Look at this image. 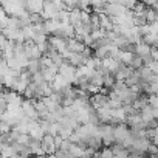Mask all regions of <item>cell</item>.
I'll return each instance as SVG.
<instances>
[{
	"label": "cell",
	"mask_w": 158,
	"mask_h": 158,
	"mask_svg": "<svg viewBox=\"0 0 158 158\" xmlns=\"http://www.w3.org/2000/svg\"><path fill=\"white\" fill-rule=\"evenodd\" d=\"M10 158H19V156H17V155H14V156H10Z\"/></svg>",
	"instance_id": "4fadbf2b"
},
{
	"label": "cell",
	"mask_w": 158,
	"mask_h": 158,
	"mask_svg": "<svg viewBox=\"0 0 158 158\" xmlns=\"http://www.w3.org/2000/svg\"><path fill=\"white\" fill-rule=\"evenodd\" d=\"M74 71H76V68L73 67V65H70L67 60L59 67V71H57V74H60L65 81L71 85L73 84V81H74Z\"/></svg>",
	"instance_id": "7a4b0ae2"
},
{
	"label": "cell",
	"mask_w": 158,
	"mask_h": 158,
	"mask_svg": "<svg viewBox=\"0 0 158 158\" xmlns=\"http://www.w3.org/2000/svg\"><path fill=\"white\" fill-rule=\"evenodd\" d=\"M40 147H42V150H44L45 155H51V153H54V152L57 150V149L54 147L53 136H50V135H45V136L40 139Z\"/></svg>",
	"instance_id": "3957f363"
},
{
	"label": "cell",
	"mask_w": 158,
	"mask_h": 158,
	"mask_svg": "<svg viewBox=\"0 0 158 158\" xmlns=\"http://www.w3.org/2000/svg\"><path fill=\"white\" fill-rule=\"evenodd\" d=\"M5 144H6V143L3 141V138H2V136H0V150L3 149V146H5Z\"/></svg>",
	"instance_id": "7c38bea8"
},
{
	"label": "cell",
	"mask_w": 158,
	"mask_h": 158,
	"mask_svg": "<svg viewBox=\"0 0 158 158\" xmlns=\"http://www.w3.org/2000/svg\"><path fill=\"white\" fill-rule=\"evenodd\" d=\"M129 136H130V129L124 123L113 126V139H115V144H123Z\"/></svg>",
	"instance_id": "6da1fadb"
},
{
	"label": "cell",
	"mask_w": 158,
	"mask_h": 158,
	"mask_svg": "<svg viewBox=\"0 0 158 158\" xmlns=\"http://www.w3.org/2000/svg\"><path fill=\"white\" fill-rule=\"evenodd\" d=\"M98 158H113V152L110 147H101L98 150Z\"/></svg>",
	"instance_id": "ba28073f"
},
{
	"label": "cell",
	"mask_w": 158,
	"mask_h": 158,
	"mask_svg": "<svg viewBox=\"0 0 158 158\" xmlns=\"http://www.w3.org/2000/svg\"><path fill=\"white\" fill-rule=\"evenodd\" d=\"M44 10V2L34 0V2H25V11L28 14H40Z\"/></svg>",
	"instance_id": "277c9868"
},
{
	"label": "cell",
	"mask_w": 158,
	"mask_h": 158,
	"mask_svg": "<svg viewBox=\"0 0 158 158\" xmlns=\"http://www.w3.org/2000/svg\"><path fill=\"white\" fill-rule=\"evenodd\" d=\"M144 67H147L153 74H158V62L156 60H149L147 64H144Z\"/></svg>",
	"instance_id": "30bf717a"
},
{
	"label": "cell",
	"mask_w": 158,
	"mask_h": 158,
	"mask_svg": "<svg viewBox=\"0 0 158 158\" xmlns=\"http://www.w3.org/2000/svg\"><path fill=\"white\" fill-rule=\"evenodd\" d=\"M68 19H70V25L73 27L74 23L81 22V11H79L77 8L73 10V11H68Z\"/></svg>",
	"instance_id": "8992f818"
},
{
	"label": "cell",
	"mask_w": 158,
	"mask_h": 158,
	"mask_svg": "<svg viewBox=\"0 0 158 158\" xmlns=\"http://www.w3.org/2000/svg\"><path fill=\"white\" fill-rule=\"evenodd\" d=\"M6 17H8V16H6V13L3 11V8H2V6H0V23H2L3 20H6Z\"/></svg>",
	"instance_id": "8fae6325"
},
{
	"label": "cell",
	"mask_w": 158,
	"mask_h": 158,
	"mask_svg": "<svg viewBox=\"0 0 158 158\" xmlns=\"http://www.w3.org/2000/svg\"><path fill=\"white\" fill-rule=\"evenodd\" d=\"M71 133H73V129H71V127H64V126H60V129H59V136H60L62 139H68Z\"/></svg>",
	"instance_id": "9c48e42d"
},
{
	"label": "cell",
	"mask_w": 158,
	"mask_h": 158,
	"mask_svg": "<svg viewBox=\"0 0 158 158\" xmlns=\"http://www.w3.org/2000/svg\"><path fill=\"white\" fill-rule=\"evenodd\" d=\"M14 155H17V153H16V150L13 149L11 144H5L3 149L0 150V158H10V156H14Z\"/></svg>",
	"instance_id": "5b68a950"
},
{
	"label": "cell",
	"mask_w": 158,
	"mask_h": 158,
	"mask_svg": "<svg viewBox=\"0 0 158 158\" xmlns=\"http://www.w3.org/2000/svg\"><path fill=\"white\" fill-rule=\"evenodd\" d=\"M59 129H60L59 123H50V126H48V129H47V135H50V136H57V135H59Z\"/></svg>",
	"instance_id": "52a82bcc"
}]
</instances>
